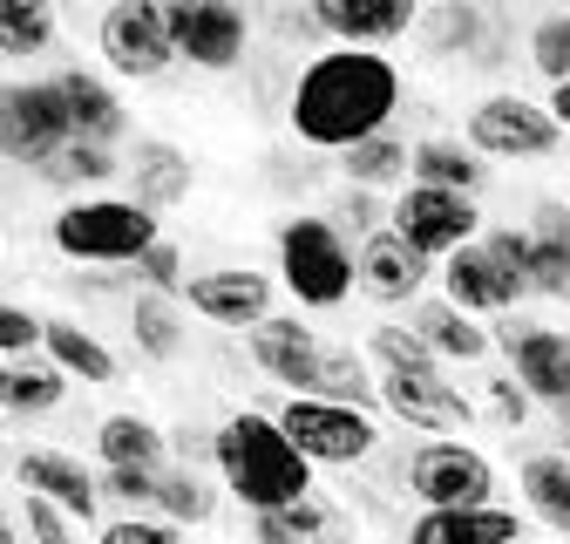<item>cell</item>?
Returning <instances> with one entry per match:
<instances>
[{"mask_svg":"<svg viewBox=\"0 0 570 544\" xmlns=\"http://www.w3.org/2000/svg\"><path fill=\"white\" fill-rule=\"evenodd\" d=\"M394 109H401V68L387 55H367V48H333V55L306 61L285 116H293L299 144L346 150L374 129H394Z\"/></svg>","mask_w":570,"mask_h":544,"instance_id":"cell-1","label":"cell"},{"mask_svg":"<svg viewBox=\"0 0 570 544\" xmlns=\"http://www.w3.org/2000/svg\"><path fill=\"white\" fill-rule=\"evenodd\" d=\"M210 463H218L225 490L245 511H278V504H299L313 490V463L278 429V416H258V408H238V416L210 436Z\"/></svg>","mask_w":570,"mask_h":544,"instance_id":"cell-2","label":"cell"},{"mask_svg":"<svg viewBox=\"0 0 570 544\" xmlns=\"http://www.w3.org/2000/svg\"><path fill=\"white\" fill-rule=\"evenodd\" d=\"M48 239L61 259H82V265H136L164 239V225L142 197H76L55 212Z\"/></svg>","mask_w":570,"mask_h":544,"instance_id":"cell-3","label":"cell"},{"mask_svg":"<svg viewBox=\"0 0 570 544\" xmlns=\"http://www.w3.org/2000/svg\"><path fill=\"white\" fill-rule=\"evenodd\" d=\"M278 280H285V293H293L299 307L333 313L353 286H361L346 232L333 218H285L278 225Z\"/></svg>","mask_w":570,"mask_h":544,"instance_id":"cell-4","label":"cell"},{"mask_svg":"<svg viewBox=\"0 0 570 544\" xmlns=\"http://www.w3.org/2000/svg\"><path fill=\"white\" fill-rule=\"evenodd\" d=\"M278 429L299 443V456L320 469H346V463H367L381 443L374 408H353V401H326V395H293L278 408Z\"/></svg>","mask_w":570,"mask_h":544,"instance_id":"cell-5","label":"cell"},{"mask_svg":"<svg viewBox=\"0 0 570 544\" xmlns=\"http://www.w3.org/2000/svg\"><path fill=\"white\" fill-rule=\"evenodd\" d=\"M401 484L421 511H449V504H495V463L469 443H421L401 469Z\"/></svg>","mask_w":570,"mask_h":544,"instance_id":"cell-6","label":"cell"},{"mask_svg":"<svg viewBox=\"0 0 570 544\" xmlns=\"http://www.w3.org/2000/svg\"><path fill=\"white\" fill-rule=\"evenodd\" d=\"M76 123H68V103L55 82H0V157L8 164H48Z\"/></svg>","mask_w":570,"mask_h":544,"instance_id":"cell-7","label":"cell"},{"mask_svg":"<svg viewBox=\"0 0 570 544\" xmlns=\"http://www.w3.org/2000/svg\"><path fill=\"white\" fill-rule=\"evenodd\" d=\"M563 144V129H557V116L543 109V103H530V96H517V89H503V96H482L475 109H469V150L475 157H550Z\"/></svg>","mask_w":570,"mask_h":544,"instance_id":"cell-8","label":"cell"},{"mask_svg":"<svg viewBox=\"0 0 570 544\" xmlns=\"http://www.w3.org/2000/svg\"><path fill=\"white\" fill-rule=\"evenodd\" d=\"M387 225H394L414 252L449 259L455 245H469V239L482 232V212H475V191H442V184H414V177H407V191L394 197Z\"/></svg>","mask_w":570,"mask_h":544,"instance_id":"cell-9","label":"cell"},{"mask_svg":"<svg viewBox=\"0 0 570 544\" xmlns=\"http://www.w3.org/2000/svg\"><path fill=\"white\" fill-rule=\"evenodd\" d=\"M164 21H170V41L190 68H210V76H225V68L245 61V8L238 0H157Z\"/></svg>","mask_w":570,"mask_h":544,"instance_id":"cell-10","label":"cell"},{"mask_svg":"<svg viewBox=\"0 0 570 544\" xmlns=\"http://www.w3.org/2000/svg\"><path fill=\"white\" fill-rule=\"evenodd\" d=\"M96 41H102V61L129 82H157L177 61V41H170V21H164L157 0H116L96 28Z\"/></svg>","mask_w":570,"mask_h":544,"instance_id":"cell-11","label":"cell"},{"mask_svg":"<svg viewBox=\"0 0 570 544\" xmlns=\"http://www.w3.org/2000/svg\"><path fill=\"white\" fill-rule=\"evenodd\" d=\"M442 293H449L462 313H475V320H482V313L503 320L517 300H530V286H523L482 239H469V245H455V252L442 259Z\"/></svg>","mask_w":570,"mask_h":544,"instance_id":"cell-12","label":"cell"},{"mask_svg":"<svg viewBox=\"0 0 570 544\" xmlns=\"http://www.w3.org/2000/svg\"><path fill=\"white\" fill-rule=\"evenodd\" d=\"M381 401L387 416L407 429H462L469 422V395L442 381V368H381Z\"/></svg>","mask_w":570,"mask_h":544,"instance_id":"cell-13","label":"cell"},{"mask_svg":"<svg viewBox=\"0 0 570 544\" xmlns=\"http://www.w3.org/2000/svg\"><path fill=\"white\" fill-rule=\"evenodd\" d=\"M245 333H252V361H258L278 388L320 395V361H326V348H320L313 327H299V313H265V320L245 327Z\"/></svg>","mask_w":570,"mask_h":544,"instance_id":"cell-14","label":"cell"},{"mask_svg":"<svg viewBox=\"0 0 570 544\" xmlns=\"http://www.w3.org/2000/svg\"><path fill=\"white\" fill-rule=\"evenodd\" d=\"M306 14L340 48H387L421 21V0H306Z\"/></svg>","mask_w":570,"mask_h":544,"instance_id":"cell-15","label":"cell"},{"mask_svg":"<svg viewBox=\"0 0 570 544\" xmlns=\"http://www.w3.org/2000/svg\"><path fill=\"white\" fill-rule=\"evenodd\" d=\"M353 272H361V293H367V300H381V307H414L421 286H428V272H435V259L414 252V245L387 225V232H367V239H361Z\"/></svg>","mask_w":570,"mask_h":544,"instance_id":"cell-16","label":"cell"},{"mask_svg":"<svg viewBox=\"0 0 570 544\" xmlns=\"http://www.w3.org/2000/svg\"><path fill=\"white\" fill-rule=\"evenodd\" d=\"M503 354H510V375L530 388V401H543V408L570 401V333H557V327H503Z\"/></svg>","mask_w":570,"mask_h":544,"instance_id":"cell-17","label":"cell"},{"mask_svg":"<svg viewBox=\"0 0 570 544\" xmlns=\"http://www.w3.org/2000/svg\"><path fill=\"white\" fill-rule=\"evenodd\" d=\"M184 300L210 327H258L272 313V280L265 272H245V265H225V272H197V280H184Z\"/></svg>","mask_w":570,"mask_h":544,"instance_id":"cell-18","label":"cell"},{"mask_svg":"<svg viewBox=\"0 0 570 544\" xmlns=\"http://www.w3.org/2000/svg\"><path fill=\"white\" fill-rule=\"evenodd\" d=\"M14 484L35 490V497H48V504H61L76 524H89L96 504H102L96 476H89L76 456H61V449H21V456H14Z\"/></svg>","mask_w":570,"mask_h":544,"instance_id":"cell-19","label":"cell"},{"mask_svg":"<svg viewBox=\"0 0 570 544\" xmlns=\"http://www.w3.org/2000/svg\"><path fill=\"white\" fill-rule=\"evenodd\" d=\"M510 537H523V524L503 504H449L407 524V544H510Z\"/></svg>","mask_w":570,"mask_h":544,"instance_id":"cell-20","label":"cell"},{"mask_svg":"<svg viewBox=\"0 0 570 544\" xmlns=\"http://www.w3.org/2000/svg\"><path fill=\"white\" fill-rule=\"evenodd\" d=\"M129 171V197H142L150 212H170V204L190 197V157L177 144H164V136H136V157L122 164Z\"/></svg>","mask_w":570,"mask_h":544,"instance_id":"cell-21","label":"cell"},{"mask_svg":"<svg viewBox=\"0 0 570 544\" xmlns=\"http://www.w3.org/2000/svg\"><path fill=\"white\" fill-rule=\"evenodd\" d=\"M61 103H68V123H76V136H96V144H116V136L129 129L122 116V96L96 76V68H61L55 76Z\"/></svg>","mask_w":570,"mask_h":544,"instance_id":"cell-22","label":"cell"},{"mask_svg":"<svg viewBox=\"0 0 570 544\" xmlns=\"http://www.w3.org/2000/svg\"><path fill=\"white\" fill-rule=\"evenodd\" d=\"M407 327H414V333H421L442 361H482V354L495 348V333H489V327H475V313H462L449 293H442V300H421V307L407 313Z\"/></svg>","mask_w":570,"mask_h":544,"instance_id":"cell-23","label":"cell"},{"mask_svg":"<svg viewBox=\"0 0 570 544\" xmlns=\"http://www.w3.org/2000/svg\"><path fill=\"white\" fill-rule=\"evenodd\" d=\"M340 537V511L326 497H299L278 511H252V544H333Z\"/></svg>","mask_w":570,"mask_h":544,"instance_id":"cell-24","label":"cell"},{"mask_svg":"<svg viewBox=\"0 0 570 544\" xmlns=\"http://www.w3.org/2000/svg\"><path fill=\"white\" fill-rule=\"evenodd\" d=\"M517 490H523L530 517H543L550 531H570V456H563V449H537V456H523Z\"/></svg>","mask_w":570,"mask_h":544,"instance_id":"cell-25","label":"cell"},{"mask_svg":"<svg viewBox=\"0 0 570 544\" xmlns=\"http://www.w3.org/2000/svg\"><path fill=\"white\" fill-rule=\"evenodd\" d=\"M41 348H48V361L68 375V381H116V354L102 348V340L89 333V327H76V320H41Z\"/></svg>","mask_w":570,"mask_h":544,"instance_id":"cell-26","label":"cell"},{"mask_svg":"<svg viewBox=\"0 0 570 544\" xmlns=\"http://www.w3.org/2000/svg\"><path fill=\"white\" fill-rule=\"evenodd\" d=\"M530 293L543 300H570V225L557 204H543L530 225Z\"/></svg>","mask_w":570,"mask_h":544,"instance_id":"cell-27","label":"cell"},{"mask_svg":"<svg viewBox=\"0 0 570 544\" xmlns=\"http://www.w3.org/2000/svg\"><path fill=\"white\" fill-rule=\"evenodd\" d=\"M61 395H68V375L55 361H28V354L0 361V408L8 416H48Z\"/></svg>","mask_w":570,"mask_h":544,"instance_id":"cell-28","label":"cell"},{"mask_svg":"<svg viewBox=\"0 0 570 544\" xmlns=\"http://www.w3.org/2000/svg\"><path fill=\"white\" fill-rule=\"evenodd\" d=\"M407 177L414 184H442V191H482V164H475L469 144H455V136H421L407 150Z\"/></svg>","mask_w":570,"mask_h":544,"instance_id":"cell-29","label":"cell"},{"mask_svg":"<svg viewBox=\"0 0 570 544\" xmlns=\"http://www.w3.org/2000/svg\"><path fill=\"white\" fill-rule=\"evenodd\" d=\"M407 150H414V144H401L394 129H374V136H361V144L340 150V171H346V184L381 191V184H401V177H407Z\"/></svg>","mask_w":570,"mask_h":544,"instance_id":"cell-30","label":"cell"},{"mask_svg":"<svg viewBox=\"0 0 570 544\" xmlns=\"http://www.w3.org/2000/svg\"><path fill=\"white\" fill-rule=\"evenodd\" d=\"M428 48H435V55L503 61V55H495V41H489V28H482V8H475V0H442L435 21H428Z\"/></svg>","mask_w":570,"mask_h":544,"instance_id":"cell-31","label":"cell"},{"mask_svg":"<svg viewBox=\"0 0 570 544\" xmlns=\"http://www.w3.org/2000/svg\"><path fill=\"white\" fill-rule=\"evenodd\" d=\"M116 171H122V157H116L109 144H96V136H68V144L41 164V184L76 191V184H109Z\"/></svg>","mask_w":570,"mask_h":544,"instance_id":"cell-32","label":"cell"},{"mask_svg":"<svg viewBox=\"0 0 570 544\" xmlns=\"http://www.w3.org/2000/svg\"><path fill=\"white\" fill-rule=\"evenodd\" d=\"M129 333H136V354H150V361H177V354H184V327H177L170 293H150V286H142L136 307H129Z\"/></svg>","mask_w":570,"mask_h":544,"instance_id":"cell-33","label":"cell"},{"mask_svg":"<svg viewBox=\"0 0 570 544\" xmlns=\"http://www.w3.org/2000/svg\"><path fill=\"white\" fill-rule=\"evenodd\" d=\"M164 449H170V436L150 416H129V408L96 429V456L102 463H164Z\"/></svg>","mask_w":570,"mask_h":544,"instance_id":"cell-34","label":"cell"},{"mask_svg":"<svg viewBox=\"0 0 570 544\" xmlns=\"http://www.w3.org/2000/svg\"><path fill=\"white\" fill-rule=\"evenodd\" d=\"M157 511L170 524H210V511H218V490L204 484V469L177 463V469H157Z\"/></svg>","mask_w":570,"mask_h":544,"instance_id":"cell-35","label":"cell"},{"mask_svg":"<svg viewBox=\"0 0 570 544\" xmlns=\"http://www.w3.org/2000/svg\"><path fill=\"white\" fill-rule=\"evenodd\" d=\"M55 41V0H0V55H41Z\"/></svg>","mask_w":570,"mask_h":544,"instance_id":"cell-36","label":"cell"},{"mask_svg":"<svg viewBox=\"0 0 570 544\" xmlns=\"http://www.w3.org/2000/svg\"><path fill=\"white\" fill-rule=\"evenodd\" d=\"M320 395L326 401H353V408H374L381 401V381H367V361L353 348H326L320 361Z\"/></svg>","mask_w":570,"mask_h":544,"instance_id":"cell-37","label":"cell"},{"mask_svg":"<svg viewBox=\"0 0 570 544\" xmlns=\"http://www.w3.org/2000/svg\"><path fill=\"white\" fill-rule=\"evenodd\" d=\"M157 469H164V463H102L96 490H102L109 504H129V511H142V504H157Z\"/></svg>","mask_w":570,"mask_h":544,"instance_id":"cell-38","label":"cell"},{"mask_svg":"<svg viewBox=\"0 0 570 544\" xmlns=\"http://www.w3.org/2000/svg\"><path fill=\"white\" fill-rule=\"evenodd\" d=\"M367 354H374L381 368H442V354L428 348V340H421L414 327H374Z\"/></svg>","mask_w":570,"mask_h":544,"instance_id":"cell-39","label":"cell"},{"mask_svg":"<svg viewBox=\"0 0 570 544\" xmlns=\"http://www.w3.org/2000/svg\"><path fill=\"white\" fill-rule=\"evenodd\" d=\"M530 61H537L543 82H563L570 76V14H543L530 28Z\"/></svg>","mask_w":570,"mask_h":544,"instance_id":"cell-40","label":"cell"},{"mask_svg":"<svg viewBox=\"0 0 570 544\" xmlns=\"http://www.w3.org/2000/svg\"><path fill=\"white\" fill-rule=\"evenodd\" d=\"M136 280L150 286V293H184V252H177L170 239H157L150 252L136 259Z\"/></svg>","mask_w":570,"mask_h":544,"instance_id":"cell-41","label":"cell"},{"mask_svg":"<svg viewBox=\"0 0 570 544\" xmlns=\"http://www.w3.org/2000/svg\"><path fill=\"white\" fill-rule=\"evenodd\" d=\"M21 504H28L35 544H76V517H68L61 504H48V497H35V490H21Z\"/></svg>","mask_w":570,"mask_h":544,"instance_id":"cell-42","label":"cell"},{"mask_svg":"<svg viewBox=\"0 0 570 544\" xmlns=\"http://www.w3.org/2000/svg\"><path fill=\"white\" fill-rule=\"evenodd\" d=\"M41 348V320L28 307H8L0 300V361H14V354H35Z\"/></svg>","mask_w":570,"mask_h":544,"instance_id":"cell-43","label":"cell"},{"mask_svg":"<svg viewBox=\"0 0 570 544\" xmlns=\"http://www.w3.org/2000/svg\"><path fill=\"white\" fill-rule=\"evenodd\" d=\"M489 408L503 416L510 429H523V416H530V388L517 381V375H503V381H489Z\"/></svg>","mask_w":570,"mask_h":544,"instance_id":"cell-44","label":"cell"},{"mask_svg":"<svg viewBox=\"0 0 570 544\" xmlns=\"http://www.w3.org/2000/svg\"><path fill=\"white\" fill-rule=\"evenodd\" d=\"M333 218H340V232H353V239H367V232H381V225H374L381 212H374V197H367L361 184H353V191L340 197V212H333Z\"/></svg>","mask_w":570,"mask_h":544,"instance_id":"cell-45","label":"cell"},{"mask_svg":"<svg viewBox=\"0 0 570 544\" xmlns=\"http://www.w3.org/2000/svg\"><path fill=\"white\" fill-rule=\"evenodd\" d=\"M543 109H550V116H557V129L570 136V76H563V82H550V103H543Z\"/></svg>","mask_w":570,"mask_h":544,"instance_id":"cell-46","label":"cell"},{"mask_svg":"<svg viewBox=\"0 0 570 544\" xmlns=\"http://www.w3.org/2000/svg\"><path fill=\"white\" fill-rule=\"evenodd\" d=\"M557 422H563V456H570V401L557 408Z\"/></svg>","mask_w":570,"mask_h":544,"instance_id":"cell-47","label":"cell"},{"mask_svg":"<svg viewBox=\"0 0 570 544\" xmlns=\"http://www.w3.org/2000/svg\"><path fill=\"white\" fill-rule=\"evenodd\" d=\"M0 544H21V537H14V531H8V524H0Z\"/></svg>","mask_w":570,"mask_h":544,"instance_id":"cell-48","label":"cell"},{"mask_svg":"<svg viewBox=\"0 0 570 544\" xmlns=\"http://www.w3.org/2000/svg\"><path fill=\"white\" fill-rule=\"evenodd\" d=\"M510 544H537V537H510Z\"/></svg>","mask_w":570,"mask_h":544,"instance_id":"cell-49","label":"cell"},{"mask_svg":"<svg viewBox=\"0 0 570 544\" xmlns=\"http://www.w3.org/2000/svg\"><path fill=\"white\" fill-rule=\"evenodd\" d=\"M563 225H570V212H563Z\"/></svg>","mask_w":570,"mask_h":544,"instance_id":"cell-50","label":"cell"}]
</instances>
